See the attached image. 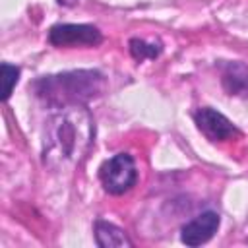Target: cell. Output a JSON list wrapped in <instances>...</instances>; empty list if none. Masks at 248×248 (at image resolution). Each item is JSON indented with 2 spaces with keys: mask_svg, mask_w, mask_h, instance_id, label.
<instances>
[{
  "mask_svg": "<svg viewBox=\"0 0 248 248\" xmlns=\"http://www.w3.org/2000/svg\"><path fill=\"white\" fill-rule=\"evenodd\" d=\"M95 240L101 248H124L132 246V240L124 232V229L108 223V221H95Z\"/></svg>",
  "mask_w": 248,
  "mask_h": 248,
  "instance_id": "cell-8",
  "label": "cell"
},
{
  "mask_svg": "<svg viewBox=\"0 0 248 248\" xmlns=\"http://www.w3.org/2000/svg\"><path fill=\"white\" fill-rule=\"evenodd\" d=\"M93 140V118L87 108L64 107L46 120L43 163L54 170L79 163Z\"/></svg>",
  "mask_w": 248,
  "mask_h": 248,
  "instance_id": "cell-1",
  "label": "cell"
},
{
  "mask_svg": "<svg viewBox=\"0 0 248 248\" xmlns=\"http://www.w3.org/2000/svg\"><path fill=\"white\" fill-rule=\"evenodd\" d=\"M194 120L200 132L211 141H225V140H231L232 136H238V130L234 128V124L215 108H209V107L200 108L194 114Z\"/></svg>",
  "mask_w": 248,
  "mask_h": 248,
  "instance_id": "cell-5",
  "label": "cell"
},
{
  "mask_svg": "<svg viewBox=\"0 0 248 248\" xmlns=\"http://www.w3.org/2000/svg\"><path fill=\"white\" fill-rule=\"evenodd\" d=\"M219 223L221 219L215 211H203L180 229V240L186 246H202L217 232Z\"/></svg>",
  "mask_w": 248,
  "mask_h": 248,
  "instance_id": "cell-6",
  "label": "cell"
},
{
  "mask_svg": "<svg viewBox=\"0 0 248 248\" xmlns=\"http://www.w3.org/2000/svg\"><path fill=\"white\" fill-rule=\"evenodd\" d=\"M107 87V79L97 70H74L52 74L33 83L35 95L50 107H78L99 97Z\"/></svg>",
  "mask_w": 248,
  "mask_h": 248,
  "instance_id": "cell-2",
  "label": "cell"
},
{
  "mask_svg": "<svg viewBox=\"0 0 248 248\" xmlns=\"http://www.w3.org/2000/svg\"><path fill=\"white\" fill-rule=\"evenodd\" d=\"M161 52V45H155V43H145L141 39H132L130 41V54L138 60V62H143L147 58H157Z\"/></svg>",
  "mask_w": 248,
  "mask_h": 248,
  "instance_id": "cell-9",
  "label": "cell"
},
{
  "mask_svg": "<svg viewBox=\"0 0 248 248\" xmlns=\"http://www.w3.org/2000/svg\"><path fill=\"white\" fill-rule=\"evenodd\" d=\"M99 178L103 188L112 196H120L128 192L138 180L134 157L130 153H116L114 157H110L101 165Z\"/></svg>",
  "mask_w": 248,
  "mask_h": 248,
  "instance_id": "cell-3",
  "label": "cell"
},
{
  "mask_svg": "<svg viewBox=\"0 0 248 248\" xmlns=\"http://www.w3.org/2000/svg\"><path fill=\"white\" fill-rule=\"evenodd\" d=\"M58 4H62V6H74V4H78V0H58Z\"/></svg>",
  "mask_w": 248,
  "mask_h": 248,
  "instance_id": "cell-11",
  "label": "cell"
},
{
  "mask_svg": "<svg viewBox=\"0 0 248 248\" xmlns=\"http://www.w3.org/2000/svg\"><path fill=\"white\" fill-rule=\"evenodd\" d=\"M19 79V68L17 66H12L8 62H2V99L8 101L16 83Z\"/></svg>",
  "mask_w": 248,
  "mask_h": 248,
  "instance_id": "cell-10",
  "label": "cell"
},
{
  "mask_svg": "<svg viewBox=\"0 0 248 248\" xmlns=\"http://www.w3.org/2000/svg\"><path fill=\"white\" fill-rule=\"evenodd\" d=\"M221 85L232 97L248 99V66L238 60L221 64Z\"/></svg>",
  "mask_w": 248,
  "mask_h": 248,
  "instance_id": "cell-7",
  "label": "cell"
},
{
  "mask_svg": "<svg viewBox=\"0 0 248 248\" xmlns=\"http://www.w3.org/2000/svg\"><path fill=\"white\" fill-rule=\"evenodd\" d=\"M48 41L60 48H76V46H97L103 43V35L95 25L87 23H60L50 27Z\"/></svg>",
  "mask_w": 248,
  "mask_h": 248,
  "instance_id": "cell-4",
  "label": "cell"
}]
</instances>
